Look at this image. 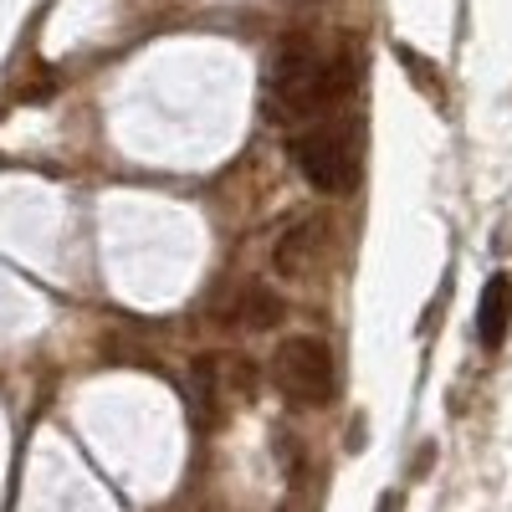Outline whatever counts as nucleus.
<instances>
[{
    "label": "nucleus",
    "mask_w": 512,
    "mask_h": 512,
    "mask_svg": "<svg viewBox=\"0 0 512 512\" xmlns=\"http://www.w3.org/2000/svg\"><path fill=\"white\" fill-rule=\"evenodd\" d=\"M277 323H282V297H277L272 287H246V292H241V328L267 333V328H277Z\"/></svg>",
    "instance_id": "423d86ee"
},
{
    "label": "nucleus",
    "mask_w": 512,
    "mask_h": 512,
    "mask_svg": "<svg viewBox=\"0 0 512 512\" xmlns=\"http://www.w3.org/2000/svg\"><path fill=\"white\" fill-rule=\"evenodd\" d=\"M272 384L292 405H323L333 395V354L323 338L292 333L272 349Z\"/></svg>",
    "instance_id": "7ed1b4c3"
},
{
    "label": "nucleus",
    "mask_w": 512,
    "mask_h": 512,
    "mask_svg": "<svg viewBox=\"0 0 512 512\" xmlns=\"http://www.w3.org/2000/svg\"><path fill=\"white\" fill-rule=\"evenodd\" d=\"M354 93V62L349 57H323L313 36H282L277 52L267 62V118L297 123V118H318L333 103H344Z\"/></svg>",
    "instance_id": "f257e3e1"
},
{
    "label": "nucleus",
    "mask_w": 512,
    "mask_h": 512,
    "mask_svg": "<svg viewBox=\"0 0 512 512\" xmlns=\"http://www.w3.org/2000/svg\"><path fill=\"white\" fill-rule=\"evenodd\" d=\"M507 333H512V277L497 272V277H487L482 303H477V338L487 349H502Z\"/></svg>",
    "instance_id": "39448f33"
},
{
    "label": "nucleus",
    "mask_w": 512,
    "mask_h": 512,
    "mask_svg": "<svg viewBox=\"0 0 512 512\" xmlns=\"http://www.w3.org/2000/svg\"><path fill=\"white\" fill-rule=\"evenodd\" d=\"M292 164L318 195H349L364 180V123L359 118H333L292 134Z\"/></svg>",
    "instance_id": "f03ea898"
},
{
    "label": "nucleus",
    "mask_w": 512,
    "mask_h": 512,
    "mask_svg": "<svg viewBox=\"0 0 512 512\" xmlns=\"http://www.w3.org/2000/svg\"><path fill=\"white\" fill-rule=\"evenodd\" d=\"M379 512H400V492H384L379 497Z\"/></svg>",
    "instance_id": "0eeeda50"
},
{
    "label": "nucleus",
    "mask_w": 512,
    "mask_h": 512,
    "mask_svg": "<svg viewBox=\"0 0 512 512\" xmlns=\"http://www.w3.org/2000/svg\"><path fill=\"white\" fill-rule=\"evenodd\" d=\"M318 262H323V226H318V221H297V226L282 231L277 246H272V272L287 277V282L313 277Z\"/></svg>",
    "instance_id": "20e7f679"
}]
</instances>
